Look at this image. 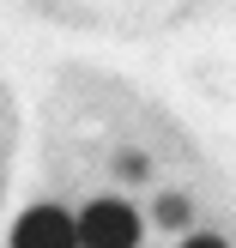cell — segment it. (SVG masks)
<instances>
[{
    "instance_id": "cell-1",
    "label": "cell",
    "mask_w": 236,
    "mask_h": 248,
    "mask_svg": "<svg viewBox=\"0 0 236 248\" xmlns=\"http://www.w3.org/2000/svg\"><path fill=\"white\" fill-rule=\"evenodd\" d=\"M79 236H85V248H133L140 242V212L127 200H91L79 212Z\"/></svg>"
},
{
    "instance_id": "cell-2",
    "label": "cell",
    "mask_w": 236,
    "mask_h": 248,
    "mask_svg": "<svg viewBox=\"0 0 236 248\" xmlns=\"http://www.w3.org/2000/svg\"><path fill=\"white\" fill-rule=\"evenodd\" d=\"M6 248H85V236H79V218H67L61 206H31L12 224Z\"/></svg>"
},
{
    "instance_id": "cell-3",
    "label": "cell",
    "mask_w": 236,
    "mask_h": 248,
    "mask_svg": "<svg viewBox=\"0 0 236 248\" xmlns=\"http://www.w3.org/2000/svg\"><path fill=\"white\" fill-rule=\"evenodd\" d=\"M157 224H164V230H188V218H194V206L188 200H182V194H164V200H157Z\"/></svg>"
},
{
    "instance_id": "cell-4",
    "label": "cell",
    "mask_w": 236,
    "mask_h": 248,
    "mask_svg": "<svg viewBox=\"0 0 236 248\" xmlns=\"http://www.w3.org/2000/svg\"><path fill=\"white\" fill-rule=\"evenodd\" d=\"M145 170H152V164H145V157H140V152H121V176H127V182H140V176H145Z\"/></svg>"
},
{
    "instance_id": "cell-5",
    "label": "cell",
    "mask_w": 236,
    "mask_h": 248,
    "mask_svg": "<svg viewBox=\"0 0 236 248\" xmlns=\"http://www.w3.org/2000/svg\"><path fill=\"white\" fill-rule=\"evenodd\" d=\"M182 248H230L224 236H206V230H194V236H182Z\"/></svg>"
}]
</instances>
